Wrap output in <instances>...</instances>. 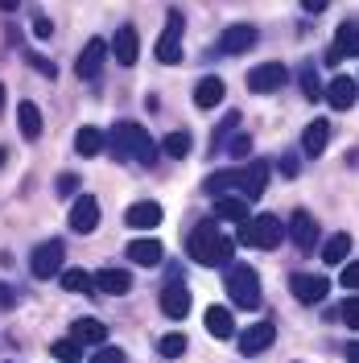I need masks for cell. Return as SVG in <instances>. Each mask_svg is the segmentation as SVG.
Returning a JSON list of instances; mask_svg holds the SVG:
<instances>
[{"label":"cell","instance_id":"6da1fadb","mask_svg":"<svg viewBox=\"0 0 359 363\" xmlns=\"http://www.w3.org/2000/svg\"><path fill=\"white\" fill-rule=\"evenodd\" d=\"M186 256L194 264H206V269H227L231 264V240L215 227V219H202L190 235H186Z\"/></svg>","mask_w":359,"mask_h":363},{"label":"cell","instance_id":"7a4b0ae2","mask_svg":"<svg viewBox=\"0 0 359 363\" xmlns=\"http://www.w3.org/2000/svg\"><path fill=\"white\" fill-rule=\"evenodd\" d=\"M158 140L145 133L140 124H133V120H120L112 133H108V153H112L116 161H140V165H153L158 161Z\"/></svg>","mask_w":359,"mask_h":363},{"label":"cell","instance_id":"3957f363","mask_svg":"<svg viewBox=\"0 0 359 363\" xmlns=\"http://www.w3.org/2000/svg\"><path fill=\"white\" fill-rule=\"evenodd\" d=\"M281 240H285V223L277 215H248L240 223V244L244 248L272 252V248H281Z\"/></svg>","mask_w":359,"mask_h":363},{"label":"cell","instance_id":"277c9868","mask_svg":"<svg viewBox=\"0 0 359 363\" xmlns=\"http://www.w3.org/2000/svg\"><path fill=\"white\" fill-rule=\"evenodd\" d=\"M223 289L231 297V306H240V310H256L260 306V277H256L252 264H227Z\"/></svg>","mask_w":359,"mask_h":363},{"label":"cell","instance_id":"5b68a950","mask_svg":"<svg viewBox=\"0 0 359 363\" xmlns=\"http://www.w3.org/2000/svg\"><path fill=\"white\" fill-rule=\"evenodd\" d=\"M67 264V244L62 240H45L38 248L29 252V272L38 277V281H50V277H58Z\"/></svg>","mask_w":359,"mask_h":363},{"label":"cell","instance_id":"8992f818","mask_svg":"<svg viewBox=\"0 0 359 363\" xmlns=\"http://www.w3.org/2000/svg\"><path fill=\"white\" fill-rule=\"evenodd\" d=\"M289 83V70L281 67V62H260V67L248 70V91L252 95H272V91H281Z\"/></svg>","mask_w":359,"mask_h":363},{"label":"cell","instance_id":"52a82bcc","mask_svg":"<svg viewBox=\"0 0 359 363\" xmlns=\"http://www.w3.org/2000/svg\"><path fill=\"white\" fill-rule=\"evenodd\" d=\"M272 342H277V326L272 322H252L248 330H240V355L244 359H256V355H265Z\"/></svg>","mask_w":359,"mask_h":363},{"label":"cell","instance_id":"ba28073f","mask_svg":"<svg viewBox=\"0 0 359 363\" xmlns=\"http://www.w3.org/2000/svg\"><path fill=\"white\" fill-rule=\"evenodd\" d=\"M289 294L302 301V306H318L322 297L331 294V281L326 277H314V272H293L289 277Z\"/></svg>","mask_w":359,"mask_h":363},{"label":"cell","instance_id":"9c48e42d","mask_svg":"<svg viewBox=\"0 0 359 363\" xmlns=\"http://www.w3.org/2000/svg\"><path fill=\"white\" fill-rule=\"evenodd\" d=\"M158 62L161 67H178L182 62V13H170V25L158 38Z\"/></svg>","mask_w":359,"mask_h":363},{"label":"cell","instance_id":"30bf717a","mask_svg":"<svg viewBox=\"0 0 359 363\" xmlns=\"http://www.w3.org/2000/svg\"><path fill=\"white\" fill-rule=\"evenodd\" d=\"M343 58H359V21H343L335 33V42L326 50V67H335Z\"/></svg>","mask_w":359,"mask_h":363},{"label":"cell","instance_id":"8fae6325","mask_svg":"<svg viewBox=\"0 0 359 363\" xmlns=\"http://www.w3.org/2000/svg\"><path fill=\"white\" fill-rule=\"evenodd\" d=\"M108 54H112V45L104 42V38H91V42L83 45V54H79V62H74V74H79V79H99Z\"/></svg>","mask_w":359,"mask_h":363},{"label":"cell","instance_id":"7c38bea8","mask_svg":"<svg viewBox=\"0 0 359 363\" xmlns=\"http://www.w3.org/2000/svg\"><path fill=\"white\" fill-rule=\"evenodd\" d=\"M99 227V199L95 194H79L70 206V231L74 235H91Z\"/></svg>","mask_w":359,"mask_h":363},{"label":"cell","instance_id":"4fadbf2b","mask_svg":"<svg viewBox=\"0 0 359 363\" xmlns=\"http://www.w3.org/2000/svg\"><path fill=\"white\" fill-rule=\"evenodd\" d=\"M272 178V165L269 161H248L244 169H240V199H260L265 194V186H269Z\"/></svg>","mask_w":359,"mask_h":363},{"label":"cell","instance_id":"5bb4252c","mask_svg":"<svg viewBox=\"0 0 359 363\" xmlns=\"http://www.w3.org/2000/svg\"><path fill=\"white\" fill-rule=\"evenodd\" d=\"M285 235L297 244V252H314L318 248V223H314V215H310V211H293Z\"/></svg>","mask_w":359,"mask_h":363},{"label":"cell","instance_id":"9a60e30c","mask_svg":"<svg viewBox=\"0 0 359 363\" xmlns=\"http://www.w3.org/2000/svg\"><path fill=\"white\" fill-rule=\"evenodd\" d=\"M256 42H260L256 25H231L219 38V54H248V50H256Z\"/></svg>","mask_w":359,"mask_h":363},{"label":"cell","instance_id":"2e32d148","mask_svg":"<svg viewBox=\"0 0 359 363\" xmlns=\"http://www.w3.org/2000/svg\"><path fill=\"white\" fill-rule=\"evenodd\" d=\"M108 45H112V58L120 62V67H136V58H140V38H136L133 25H120Z\"/></svg>","mask_w":359,"mask_h":363},{"label":"cell","instance_id":"e0dca14e","mask_svg":"<svg viewBox=\"0 0 359 363\" xmlns=\"http://www.w3.org/2000/svg\"><path fill=\"white\" fill-rule=\"evenodd\" d=\"M326 99H331V108L335 112H347V108H355V99H359V83L351 79V74H335L331 79V87L322 91Z\"/></svg>","mask_w":359,"mask_h":363},{"label":"cell","instance_id":"ac0fdd59","mask_svg":"<svg viewBox=\"0 0 359 363\" xmlns=\"http://www.w3.org/2000/svg\"><path fill=\"white\" fill-rule=\"evenodd\" d=\"M161 314L182 322V318L190 314V289L182 285V281H170L165 289H161Z\"/></svg>","mask_w":359,"mask_h":363},{"label":"cell","instance_id":"d6986e66","mask_svg":"<svg viewBox=\"0 0 359 363\" xmlns=\"http://www.w3.org/2000/svg\"><path fill=\"white\" fill-rule=\"evenodd\" d=\"M326 145H331V120L318 116V120L306 124V133H302V149H306V157H322Z\"/></svg>","mask_w":359,"mask_h":363},{"label":"cell","instance_id":"ffe728a7","mask_svg":"<svg viewBox=\"0 0 359 363\" xmlns=\"http://www.w3.org/2000/svg\"><path fill=\"white\" fill-rule=\"evenodd\" d=\"M124 223L133 227V231H153L161 223V206L153 199H140V203H133L124 211Z\"/></svg>","mask_w":359,"mask_h":363},{"label":"cell","instance_id":"44dd1931","mask_svg":"<svg viewBox=\"0 0 359 363\" xmlns=\"http://www.w3.org/2000/svg\"><path fill=\"white\" fill-rule=\"evenodd\" d=\"M124 252H128V260L140 264V269H158L161 260H165V248H161L158 240H149V235H145V240H133Z\"/></svg>","mask_w":359,"mask_h":363},{"label":"cell","instance_id":"7402d4cb","mask_svg":"<svg viewBox=\"0 0 359 363\" xmlns=\"http://www.w3.org/2000/svg\"><path fill=\"white\" fill-rule=\"evenodd\" d=\"M223 79L219 74H206V79H199V87H194V108H202V112H211V108H219L223 104Z\"/></svg>","mask_w":359,"mask_h":363},{"label":"cell","instance_id":"603a6c76","mask_svg":"<svg viewBox=\"0 0 359 363\" xmlns=\"http://www.w3.org/2000/svg\"><path fill=\"white\" fill-rule=\"evenodd\" d=\"M95 289H99V294H108V297L133 294V272H124V269H99V277H95Z\"/></svg>","mask_w":359,"mask_h":363},{"label":"cell","instance_id":"cb8c5ba5","mask_svg":"<svg viewBox=\"0 0 359 363\" xmlns=\"http://www.w3.org/2000/svg\"><path fill=\"white\" fill-rule=\"evenodd\" d=\"M70 339H79L83 347H104V342H108V326H104L99 318H79V322L70 326Z\"/></svg>","mask_w":359,"mask_h":363},{"label":"cell","instance_id":"d4e9b609","mask_svg":"<svg viewBox=\"0 0 359 363\" xmlns=\"http://www.w3.org/2000/svg\"><path fill=\"white\" fill-rule=\"evenodd\" d=\"M108 149V133H99V128H91V124H83L79 133H74V153L79 157H99Z\"/></svg>","mask_w":359,"mask_h":363},{"label":"cell","instance_id":"484cf974","mask_svg":"<svg viewBox=\"0 0 359 363\" xmlns=\"http://www.w3.org/2000/svg\"><path fill=\"white\" fill-rule=\"evenodd\" d=\"M17 124H21L25 140H38V136H42V108H38L33 99H21V108H17Z\"/></svg>","mask_w":359,"mask_h":363},{"label":"cell","instance_id":"4316f807","mask_svg":"<svg viewBox=\"0 0 359 363\" xmlns=\"http://www.w3.org/2000/svg\"><path fill=\"white\" fill-rule=\"evenodd\" d=\"M206 330H211L215 339H231V335H236V314H231L227 306H211V310H206Z\"/></svg>","mask_w":359,"mask_h":363},{"label":"cell","instance_id":"83f0119b","mask_svg":"<svg viewBox=\"0 0 359 363\" xmlns=\"http://www.w3.org/2000/svg\"><path fill=\"white\" fill-rule=\"evenodd\" d=\"M215 219L244 223V219H248V203L240 199V194H219V199H215Z\"/></svg>","mask_w":359,"mask_h":363},{"label":"cell","instance_id":"f1b7e54d","mask_svg":"<svg viewBox=\"0 0 359 363\" xmlns=\"http://www.w3.org/2000/svg\"><path fill=\"white\" fill-rule=\"evenodd\" d=\"M202 186H206V194H211V199H219V194H231V190L240 186V169H215V174L202 182Z\"/></svg>","mask_w":359,"mask_h":363},{"label":"cell","instance_id":"f546056e","mask_svg":"<svg viewBox=\"0 0 359 363\" xmlns=\"http://www.w3.org/2000/svg\"><path fill=\"white\" fill-rule=\"evenodd\" d=\"M347 256H351V235L347 231H335L326 240V248H322V260L326 264H347Z\"/></svg>","mask_w":359,"mask_h":363},{"label":"cell","instance_id":"4dcf8cb0","mask_svg":"<svg viewBox=\"0 0 359 363\" xmlns=\"http://www.w3.org/2000/svg\"><path fill=\"white\" fill-rule=\"evenodd\" d=\"M58 277H62V289H67V294H95V277H91V272L62 269Z\"/></svg>","mask_w":359,"mask_h":363},{"label":"cell","instance_id":"1f68e13d","mask_svg":"<svg viewBox=\"0 0 359 363\" xmlns=\"http://www.w3.org/2000/svg\"><path fill=\"white\" fill-rule=\"evenodd\" d=\"M161 149H165V157H174L182 161L190 149H194V140H190V133H170L165 140H161Z\"/></svg>","mask_w":359,"mask_h":363},{"label":"cell","instance_id":"d6a6232c","mask_svg":"<svg viewBox=\"0 0 359 363\" xmlns=\"http://www.w3.org/2000/svg\"><path fill=\"white\" fill-rule=\"evenodd\" d=\"M50 351H54V359H58V363H79V359H83V342H79V339H58Z\"/></svg>","mask_w":359,"mask_h":363},{"label":"cell","instance_id":"836d02e7","mask_svg":"<svg viewBox=\"0 0 359 363\" xmlns=\"http://www.w3.org/2000/svg\"><path fill=\"white\" fill-rule=\"evenodd\" d=\"M223 153H227L231 161H248V157H252V140H248L244 133H236V136L223 145Z\"/></svg>","mask_w":359,"mask_h":363},{"label":"cell","instance_id":"e575fe53","mask_svg":"<svg viewBox=\"0 0 359 363\" xmlns=\"http://www.w3.org/2000/svg\"><path fill=\"white\" fill-rule=\"evenodd\" d=\"M236 124H240V112H231V116L223 120V124L215 128V136H211V153H219V149H223V145H227V136L236 133Z\"/></svg>","mask_w":359,"mask_h":363},{"label":"cell","instance_id":"d590c367","mask_svg":"<svg viewBox=\"0 0 359 363\" xmlns=\"http://www.w3.org/2000/svg\"><path fill=\"white\" fill-rule=\"evenodd\" d=\"M158 351L165 355V359H178L182 351H186V335H165V339L158 342Z\"/></svg>","mask_w":359,"mask_h":363},{"label":"cell","instance_id":"8d00e7d4","mask_svg":"<svg viewBox=\"0 0 359 363\" xmlns=\"http://www.w3.org/2000/svg\"><path fill=\"white\" fill-rule=\"evenodd\" d=\"M79 174H58V186H54V190H58V199H79Z\"/></svg>","mask_w":359,"mask_h":363},{"label":"cell","instance_id":"74e56055","mask_svg":"<svg viewBox=\"0 0 359 363\" xmlns=\"http://www.w3.org/2000/svg\"><path fill=\"white\" fill-rule=\"evenodd\" d=\"M338 318H343L351 330H359V297H347V301L338 306Z\"/></svg>","mask_w":359,"mask_h":363},{"label":"cell","instance_id":"f35d334b","mask_svg":"<svg viewBox=\"0 0 359 363\" xmlns=\"http://www.w3.org/2000/svg\"><path fill=\"white\" fill-rule=\"evenodd\" d=\"M25 62H29V67L38 70V74H45V79H54V74H58V67H54L50 58H42V54H33V50L25 54Z\"/></svg>","mask_w":359,"mask_h":363},{"label":"cell","instance_id":"ab89813d","mask_svg":"<svg viewBox=\"0 0 359 363\" xmlns=\"http://www.w3.org/2000/svg\"><path fill=\"white\" fill-rule=\"evenodd\" d=\"M302 91H306V99H318V95H322V87H318V74H314V67H302Z\"/></svg>","mask_w":359,"mask_h":363},{"label":"cell","instance_id":"60d3db41","mask_svg":"<svg viewBox=\"0 0 359 363\" xmlns=\"http://www.w3.org/2000/svg\"><path fill=\"white\" fill-rule=\"evenodd\" d=\"M91 363H124V351H120V347H99V351L91 355Z\"/></svg>","mask_w":359,"mask_h":363},{"label":"cell","instance_id":"b9f144b4","mask_svg":"<svg viewBox=\"0 0 359 363\" xmlns=\"http://www.w3.org/2000/svg\"><path fill=\"white\" fill-rule=\"evenodd\" d=\"M338 285H347V289H359V260L343 264V277H338Z\"/></svg>","mask_w":359,"mask_h":363},{"label":"cell","instance_id":"7bdbcfd3","mask_svg":"<svg viewBox=\"0 0 359 363\" xmlns=\"http://www.w3.org/2000/svg\"><path fill=\"white\" fill-rule=\"evenodd\" d=\"M297 169H302V157H297V153H285V157H281V174H285V178H297Z\"/></svg>","mask_w":359,"mask_h":363},{"label":"cell","instance_id":"ee69618b","mask_svg":"<svg viewBox=\"0 0 359 363\" xmlns=\"http://www.w3.org/2000/svg\"><path fill=\"white\" fill-rule=\"evenodd\" d=\"M33 33H38V38H50V33H54V25L45 21V17H33Z\"/></svg>","mask_w":359,"mask_h":363},{"label":"cell","instance_id":"f6af8a7d","mask_svg":"<svg viewBox=\"0 0 359 363\" xmlns=\"http://www.w3.org/2000/svg\"><path fill=\"white\" fill-rule=\"evenodd\" d=\"M326 4H331V0H302V9H306V13H322Z\"/></svg>","mask_w":359,"mask_h":363},{"label":"cell","instance_id":"bcb514c9","mask_svg":"<svg viewBox=\"0 0 359 363\" xmlns=\"http://www.w3.org/2000/svg\"><path fill=\"white\" fill-rule=\"evenodd\" d=\"M13 301H17V297H13V289H4V285H0V306H13Z\"/></svg>","mask_w":359,"mask_h":363},{"label":"cell","instance_id":"7dc6e473","mask_svg":"<svg viewBox=\"0 0 359 363\" xmlns=\"http://www.w3.org/2000/svg\"><path fill=\"white\" fill-rule=\"evenodd\" d=\"M347 363H359V342H351V347H347Z\"/></svg>","mask_w":359,"mask_h":363},{"label":"cell","instance_id":"c3c4849f","mask_svg":"<svg viewBox=\"0 0 359 363\" xmlns=\"http://www.w3.org/2000/svg\"><path fill=\"white\" fill-rule=\"evenodd\" d=\"M17 4H21V0H0V13H13Z\"/></svg>","mask_w":359,"mask_h":363},{"label":"cell","instance_id":"681fc988","mask_svg":"<svg viewBox=\"0 0 359 363\" xmlns=\"http://www.w3.org/2000/svg\"><path fill=\"white\" fill-rule=\"evenodd\" d=\"M4 161H9V153H4V145H0V165H4Z\"/></svg>","mask_w":359,"mask_h":363},{"label":"cell","instance_id":"f907efd6","mask_svg":"<svg viewBox=\"0 0 359 363\" xmlns=\"http://www.w3.org/2000/svg\"><path fill=\"white\" fill-rule=\"evenodd\" d=\"M0 108H4V83H0Z\"/></svg>","mask_w":359,"mask_h":363},{"label":"cell","instance_id":"816d5d0a","mask_svg":"<svg viewBox=\"0 0 359 363\" xmlns=\"http://www.w3.org/2000/svg\"><path fill=\"white\" fill-rule=\"evenodd\" d=\"M355 83H359V79H355Z\"/></svg>","mask_w":359,"mask_h":363}]
</instances>
